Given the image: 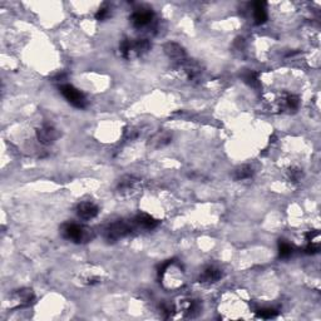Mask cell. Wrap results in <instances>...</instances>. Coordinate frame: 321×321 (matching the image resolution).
Here are the masks:
<instances>
[{
	"label": "cell",
	"instance_id": "cell-17",
	"mask_svg": "<svg viewBox=\"0 0 321 321\" xmlns=\"http://www.w3.org/2000/svg\"><path fill=\"white\" fill-rule=\"evenodd\" d=\"M278 311L272 308H264L256 311V316L260 319H272L277 316Z\"/></svg>",
	"mask_w": 321,
	"mask_h": 321
},
{
	"label": "cell",
	"instance_id": "cell-3",
	"mask_svg": "<svg viewBox=\"0 0 321 321\" xmlns=\"http://www.w3.org/2000/svg\"><path fill=\"white\" fill-rule=\"evenodd\" d=\"M134 228L133 222L131 221H126V219H118L115 222L109 223L107 227L105 228V238L108 242H115L119 238H123L126 236L131 235L133 232Z\"/></svg>",
	"mask_w": 321,
	"mask_h": 321
},
{
	"label": "cell",
	"instance_id": "cell-22",
	"mask_svg": "<svg viewBox=\"0 0 321 321\" xmlns=\"http://www.w3.org/2000/svg\"><path fill=\"white\" fill-rule=\"evenodd\" d=\"M289 176H290V179H291L292 182H299L300 179L303 178V171L299 168H292V169H290Z\"/></svg>",
	"mask_w": 321,
	"mask_h": 321
},
{
	"label": "cell",
	"instance_id": "cell-2",
	"mask_svg": "<svg viewBox=\"0 0 321 321\" xmlns=\"http://www.w3.org/2000/svg\"><path fill=\"white\" fill-rule=\"evenodd\" d=\"M151 48L148 39H123L119 44L120 55L124 59H134L142 56Z\"/></svg>",
	"mask_w": 321,
	"mask_h": 321
},
{
	"label": "cell",
	"instance_id": "cell-1",
	"mask_svg": "<svg viewBox=\"0 0 321 321\" xmlns=\"http://www.w3.org/2000/svg\"><path fill=\"white\" fill-rule=\"evenodd\" d=\"M60 235L63 238L70 241L73 244H87L91 240H93L94 233L92 228L87 227L84 225H78V223H64L60 227Z\"/></svg>",
	"mask_w": 321,
	"mask_h": 321
},
{
	"label": "cell",
	"instance_id": "cell-18",
	"mask_svg": "<svg viewBox=\"0 0 321 321\" xmlns=\"http://www.w3.org/2000/svg\"><path fill=\"white\" fill-rule=\"evenodd\" d=\"M242 78H244L245 83H247L251 87H257L259 86V78H257V74L252 70H247L242 74Z\"/></svg>",
	"mask_w": 321,
	"mask_h": 321
},
{
	"label": "cell",
	"instance_id": "cell-6",
	"mask_svg": "<svg viewBox=\"0 0 321 321\" xmlns=\"http://www.w3.org/2000/svg\"><path fill=\"white\" fill-rule=\"evenodd\" d=\"M75 212H77V216L79 217L80 219L89 221V219H93L98 216L99 209L96 204H93L91 201H86V202L78 204Z\"/></svg>",
	"mask_w": 321,
	"mask_h": 321
},
{
	"label": "cell",
	"instance_id": "cell-10",
	"mask_svg": "<svg viewBox=\"0 0 321 321\" xmlns=\"http://www.w3.org/2000/svg\"><path fill=\"white\" fill-rule=\"evenodd\" d=\"M178 68L182 70V73L188 80H195L196 78L200 77L201 72H202V67H201L200 63H197L196 60H188V59L178 64Z\"/></svg>",
	"mask_w": 321,
	"mask_h": 321
},
{
	"label": "cell",
	"instance_id": "cell-21",
	"mask_svg": "<svg viewBox=\"0 0 321 321\" xmlns=\"http://www.w3.org/2000/svg\"><path fill=\"white\" fill-rule=\"evenodd\" d=\"M109 14H110L109 8H108L107 5H105V6H102V8H99V10L97 11L96 19L101 22V20H105V19H107L108 16H109Z\"/></svg>",
	"mask_w": 321,
	"mask_h": 321
},
{
	"label": "cell",
	"instance_id": "cell-4",
	"mask_svg": "<svg viewBox=\"0 0 321 321\" xmlns=\"http://www.w3.org/2000/svg\"><path fill=\"white\" fill-rule=\"evenodd\" d=\"M62 96L68 101V103L75 108L83 109L87 107V98L79 89L75 88L72 84H62L59 88Z\"/></svg>",
	"mask_w": 321,
	"mask_h": 321
},
{
	"label": "cell",
	"instance_id": "cell-8",
	"mask_svg": "<svg viewBox=\"0 0 321 321\" xmlns=\"http://www.w3.org/2000/svg\"><path fill=\"white\" fill-rule=\"evenodd\" d=\"M59 133L52 124H43L37 131V138L42 145H52L55 142V139L58 138Z\"/></svg>",
	"mask_w": 321,
	"mask_h": 321
},
{
	"label": "cell",
	"instance_id": "cell-20",
	"mask_svg": "<svg viewBox=\"0 0 321 321\" xmlns=\"http://www.w3.org/2000/svg\"><path fill=\"white\" fill-rule=\"evenodd\" d=\"M285 105H286V107L289 108V109H297L300 105L299 97L292 96V94L291 96H287L286 98H285Z\"/></svg>",
	"mask_w": 321,
	"mask_h": 321
},
{
	"label": "cell",
	"instance_id": "cell-11",
	"mask_svg": "<svg viewBox=\"0 0 321 321\" xmlns=\"http://www.w3.org/2000/svg\"><path fill=\"white\" fill-rule=\"evenodd\" d=\"M134 228L137 230H153L155 227H157L158 221L156 218H153L152 216L147 214H139L136 217L132 218Z\"/></svg>",
	"mask_w": 321,
	"mask_h": 321
},
{
	"label": "cell",
	"instance_id": "cell-9",
	"mask_svg": "<svg viewBox=\"0 0 321 321\" xmlns=\"http://www.w3.org/2000/svg\"><path fill=\"white\" fill-rule=\"evenodd\" d=\"M222 276L223 273L221 268H218L217 266L210 265L206 266V268L202 270L198 280H200L201 284H214V282H217L218 280H221Z\"/></svg>",
	"mask_w": 321,
	"mask_h": 321
},
{
	"label": "cell",
	"instance_id": "cell-13",
	"mask_svg": "<svg viewBox=\"0 0 321 321\" xmlns=\"http://www.w3.org/2000/svg\"><path fill=\"white\" fill-rule=\"evenodd\" d=\"M137 182H138V179L134 178L133 176L123 177L119 181V183H118V192L120 195H128V193H131L136 188Z\"/></svg>",
	"mask_w": 321,
	"mask_h": 321
},
{
	"label": "cell",
	"instance_id": "cell-15",
	"mask_svg": "<svg viewBox=\"0 0 321 321\" xmlns=\"http://www.w3.org/2000/svg\"><path fill=\"white\" fill-rule=\"evenodd\" d=\"M252 174H254V169H252V167L249 166V164L238 166L237 168L233 169L232 172V177L236 181H242V179L251 178Z\"/></svg>",
	"mask_w": 321,
	"mask_h": 321
},
{
	"label": "cell",
	"instance_id": "cell-7",
	"mask_svg": "<svg viewBox=\"0 0 321 321\" xmlns=\"http://www.w3.org/2000/svg\"><path fill=\"white\" fill-rule=\"evenodd\" d=\"M164 53L167 54L169 59H172L173 62H176L177 64H181L182 62H185L187 59V54H186V51L183 49V47L179 46L178 43H174V42H168V43L164 44Z\"/></svg>",
	"mask_w": 321,
	"mask_h": 321
},
{
	"label": "cell",
	"instance_id": "cell-14",
	"mask_svg": "<svg viewBox=\"0 0 321 321\" xmlns=\"http://www.w3.org/2000/svg\"><path fill=\"white\" fill-rule=\"evenodd\" d=\"M14 297H15V301H18V308L27 306L30 305L33 300H34V292L30 289H22L15 292Z\"/></svg>",
	"mask_w": 321,
	"mask_h": 321
},
{
	"label": "cell",
	"instance_id": "cell-5",
	"mask_svg": "<svg viewBox=\"0 0 321 321\" xmlns=\"http://www.w3.org/2000/svg\"><path fill=\"white\" fill-rule=\"evenodd\" d=\"M131 23L136 29H143V28L150 27L155 20V13L152 9L141 6L138 9H134L131 15Z\"/></svg>",
	"mask_w": 321,
	"mask_h": 321
},
{
	"label": "cell",
	"instance_id": "cell-12",
	"mask_svg": "<svg viewBox=\"0 0 321 321\" xmlns=\"http://www.w3.org/2000/svg\"><path fill=\"white\" fill-rule=\"evenodd\" d=\"M254 20L256 25H261L268 20V10H266V3L264 1H256L254 3Z\"/></svg>",
	"mask_w": 321,
	"mask_h": 321
},
{
	"label": "cell",
	"instance_id": "cell-19",
	"mask_svg": "<svg viewBox=\"0 0 321 321\" xmlns=\"http://www.w3.org/2000/svg\"><path fill=\"white\" fill-rule=\"evenodd\" d=\"M152 142H157L156 147H163V146L168 145V143L171 142V137L166 133H162V134L158 133L153 137Z\"/></svg>",
	"mask_w": 321,
	"mask_h": 321
},
{
	"label": "cell",
	"instance_id": "cell-16",
	"mask_svg": "<svg viewBox=\"0 0 321 321\" xmlns=\"http://www.w3.org/2000/svg\"><path fill=\"white\" fill-rule=\"evenodd\" d=\"M292 251H294V249H292L289 242L280 240V242H278V255H280L281 259H289L292 255Z\"/></svg>",
	"mask_w": 321,
	"mask_h": 321
}]
</instances>
